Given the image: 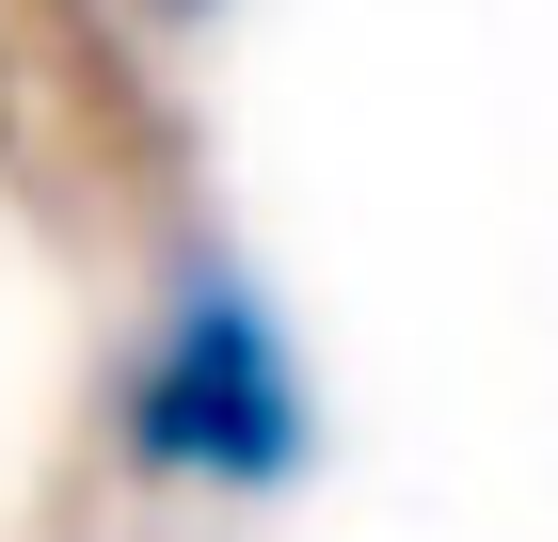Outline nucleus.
<instances>
[{
    "instance_id": "f257e3e1",
    "label": "nucleus",
    "mask_w": 558,
    "mask_h": 542,
    "mask_svg": "<svg viewBox=\"0 0 558 542\" xmlns=\"http://www.w3.org/2000/svg\"><path fill=\"white\" fill-rule=\"evenodd\" d=\"M112 447H129V479L208 495V510H271L303 462H319L303 335H288V303H271L223 240H192L160 288H144L129 351H112Z\"/></svg>"
}]
</instances>
